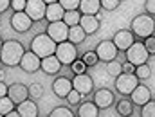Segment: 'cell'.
Wrapping results in <instances>:
<instances>
[{
	"label": "cell",
	"instance_id": "cell-1",
	"mask_svg": "<svg viewBox=\"0 0 155 117\" xmlns=\"http://www.w3.org/2000/svg\"><path fill=\"white\" fill-rule=\"evenodd\" d=\"M25 49L18 40H7L2 41V49H0V61L5 67H16L20 65V60L24 56Z\"/></svg>",
	"mask_w": 155,
	"mask_h": 117
},
{
	"label": "cell",
	"instance_id": "cell-2",
	"mask_svg": "<svg viewBox=\"0 0 155 117\" xmlns=\"http://www.w3.org/2000/svg\"><path fill=\"white\" fill-rule=\"evenodd\" d=\"M130 31L134 33V36L137 38H148L155 33V18L152 15H137L134 20H132V25H130Z\"/></svg>",
	"mask_w": 155,
	"mask_h": 117
},
{
	"label": "cell",
	"instance_id": "cell-3",
	"mask_svg": "<svg viewBox=\"0 0 155 117\" xmlns=\"http://www.w3.org/2000/svg\"><path fill=\"white\" fill-rule=\"evenodd\" d=\"M56 41L51 38L47 33H41V34H36L33 41H31V50L35 54H38L40 58H45V56H51L56 52Z\"/></svg>",
	"mask_w": 155,
	"mask_h": 117
},
{
	"label": "cell",
	"instance_id": "cell-4",
	"mask_svg": "<svg viewBox=\"0 0 155 117\" xmlns=\"http://www.w3.org/2000/svg\"><path fill=\"white\" fill-rule=\"evenodd\" d=\"M58 60L61 61V65H72L74 61L78 60V49H76V43L65 40V41H60L56 45V52Z\"/></svg>",
	"mask_w": 155,
	"mask_h": 117
},
{
	"label": "cell",
	"instance_id": "cell-5",
	"mask_svg": "<svg viewBox=\"0 0 155 117\" xmlns=\"http://www.w3.org/2000/svg\"><path fill=\"white\" fill-rule=\"evenodd\" d=\"M126 60L137 67V65L148 63V60H150V52L146 50V47H144L143 41H134V43L126 49Z\"/></svg>",
	"mask_w": 155,
	"mask_h": 117
},
{
	"label": "cell",
	"instance_id": "cell-6",
	"mask_svg": "<svg viewBox=\"0 0 155 117\" xmlns=\"http://www.w3.org/2000/svg\"><path fill=\"white\" fill-rule=\"evenodd\" d=\"M139 85V78L135 74H128V72H121L116 78V90L121 96H130L134 92V88Z\"/></svg>",
	"mask_w": 155,
	"mask_h": 117
},
{
	"label": "cell",
	"instance_id": "cell-7",
	"mask_svg": "<svg viewBox=\"0 0 155 117\" xmlns=\"http://www.w3.org/2000/svg\"><path fill=\"white\" fill-rule=\"evenodd\" d=\"M117 52H119V49L116 47V43H114L112 40H103V41H99L97 47H96V54H97V58H99L101 61H105V63L116 60Z\"/></svg>",
	"mask_w": 155,
	"mask_h": 117
},
{
	"label": "cell",
	"instance_id": "cell-8",
	"mask_svg": "<svg viewBox=\"0 0 155 117\" xmlns=\"http://www.w3.org/2000/svg\"><path fill=\"white\" fill-rule=\"evenodd\" d=\"M47 34L54 40L56 43L65 41V40H69V25H67L63 20H58V22H49Z\"/></svg>",
	"mask_w": 155,
	"mask_h": 117
},
{
	"label": "cell",
	"instance_id": "cell-9",
	"mask_svg": "<svg viewBox=\"0 0 155 117\" xmlns=\"http://www.w3.org/2000/svg\"><path fill=\"white\" fill-rule=\"evenodd\" d=\"M45 9H47V4L43 0H27L24 11L29 15V18L33 22H40L45 18Z\"/></svg>",
	"mask_w": 155,
	"mask_h": 117
},
{
	"label": "cell",
	"instance_id": "cell-10",
	"mask_svg": "<svg viewBox=\"0 0 155 117\" xmlns=\"http://www.w3.org/2000/svg\"><path fill=\"white\" fill-rule=\"evenodd\" d=\"M33 25V20L29 18V15L25 11H15L13 16H11V27L16 31V33H25L29 31Z\"/></svg>",
	"mask_w": 155,
	"mask_h": 117
},
{
	"label": "cell",
	"instance_id": "cell-11",
	"mask_svg": "<svg viewBox=\"0 0 155 117\" xmlns=\"http://www.w3.org/2000/svg\"><path fill=\"white\" fill-rule=\"evenodd\" d=\"M40 65H41V58H40L38 54H35L33 50H25L24 52V56L20 60V67H22L24 72L33 74V72L40 70Z\"/></svg>",
	"mask_w": 155,
	"mask_h": 117
},
{
	"label": "cell",
	"instance_id": "cell-12",
	"mask_svg": "<svg viewBox=\"0 0 155 117\" xmlns=\"http://www.w3.org/2000/svg\"><path fill=\"white\" fill-rule=\"evenodd\" d=\"M72 88H76L81 96H88L94 90V81H92V78L87 72H81V74H76L74 76V79H72Z\"/></svg>",
	"mask_w": 155,
	"mask_h": 117
},
{
	"label": "cell",
	"instance_id": "cell-13",
	"mask_svg": "<svg viewBox=\"0 0 155 117\" xmlns=\"http://www.w3.org/2000/svg\"><path fill=\"white\" fill-rule=\"evenodd\" d=\"M7 96L13 99L15 105H18V103H22L24 99L29 97V86L24 85V83H13V85H9V88H7Z\"/></svg>",
	"mask_w": 155,
	"mask_h": 117
},
{
	"label": "cell",
	"instance_id": "cell-14",
	"mask_svg": "<svg viewBox=\"0 0 155 117\" xmlns=\"http://www.w3.org/2000/svg\"><path fill=\"white\" fill-rule=\"evenodd\" d=\"M114 101H116V99H114V92L108 90V88H99V90H96V94H94V103L97 105L99 110L110 108Z\"/></svg>",
	"mask_w": 155,
	"mask_h": 117
},
{
	"label": "cell",
	"instance_id": "cell-15",
	"mask_svg": "<svg viewBox=\"0 0 155 117\" xmlns=\"http://www.w3.org/2000/svg\"><path fill=\"white\" fill-rule=\"evenodd\" d=\"M112 41L116 43V47L119 49V50H124V52H126V49L135 41V36H134L132 31H128V29H121V31H117L116 34H114Z\"/></svg>",
	"mask_w": 155,
	"mask_h": 117
},
{
	"label": "cell",
	"instance_id": "cell-16",
	"mask_svg": "<svg viewBox=\"0 0 155 117\" xmlns=\"http://www.w3.org/2000/svg\"><path fill=\"white\" fill-rule=\"evenodd\" d=\"M130 99H132L134 105L143 106V105H146V103L152 99V90H150L148 86H144V85H137V86L134 88V92L130 94Z\"/></svg>",
	"mask_w": 155,
	"mask_h": 117
},
{
	"label": "cell",
	"instance_id": "cell-17",
	"mask_svg": "<svg viewBox=\"0 0 155 117\" xmlns=\"http://www.w3.org/2000/svg\"><path fill=\"white\" fill-rule=\"evenodd\" d=\"M40 69H41L45 74L54 76V74H58V72L61 70V61L58 60L56 54H51V56L41 58V65H40Z\"/></svg>",
	"mask_w": 155,
	"mask_h": 117
},
{
	"label": "cell",
	"instance_id": "cell-18",
	"mask_svg": "<svg viewBox=\"0 0 155 117\" xmlns=\"http://www.w3.org/2000/svg\"><path fill=\"white\" fill-rule=\"evenodd\" d=\"M72 90V81L69 78H63V76H60V78H56L52 81V92L58 96V97H61V99H65L67 97V94Z\"/></svg>",
	"mask_w": 155,
	"mask_h": 117
},
{
	"label": "cell",
	"instance_id": "cell-19",
	"mask_svg": "<svg viewBox=\"0 0 155 117\" xmlns=\"http://www.w3.org/2000/svg\"><path fill=\"white\" fill-rule=\"evenodd\" d=\"M79 25L85 29L87 34H94L99 29V18H97V15H81Z\"/></svg>",
	"mask_w": 155,
	"mask_h": 117
},
{
	"label": "cell",
	"instance_id": "cell-20",
	"mask_svg": "<svg viewBox=\"0 0 155 117\" xmlns=\"http://www.w3.org/2000/svg\"><path fill=\"white\" fill-rule=\"evenodd\" d=\"M16 112H18V115H22V117H36L38 115V105L35 101H29V97H27L22 103H18Z\"/></svg>",
	"mask_w": 155,
	"mask_h": 117
},
{
	"label": "cell",
	"instance_id": "cell-21",
	"mask_svg": "<svg viewBox=\"0 0 155 117\" xmlns=\"http://www.w3.org/2000/svg\"><path fill=\"white\" fill-rule=\"evenodd\" d=\"M63 15H65V9L61 7L60 2H52V4H47V9H45V18L49 22H58V20H63Z\"/></svg>",
	"mask_w": 155,
	"mask_h": 117
},
{
	"label": "cell",
	"instance_id": "cell-22",
	"mask_svg": "<svg viewBox=\"0 0 155 117\" xmlns=\"http://www.w3.org/2000/svg\"><path fill=\"white\" fill-rule=\"evenodd\" d=\"M78 9L81 11V15H97L101 9V2L99 0H81Z\"/></svg>",
	"mask_w": 155,
	"mask_h": 117
},
{
	"label": "cell",
	"instance_id": "cell-23",
	"mask_svg": "<svg viewBox=\"0 0 155 117\" xmlns=\"http://www.w3.org/2000/svg\"><path fill=\"white\" fill-rule=\"evenodd\" d=\"M97 114H99V108L94 101H87V103L79 105V108H78V115L81 117H96Z\"/></svg>",
	"mask_w": 155,
	"mask_h": 117
},
{
	"label": "cell",
	"instance_id": "cell-24",
	"mask_svg": "<svg viewBox=\"0 0 155 117\" xmlns=\"http://www.w3.org/2000/svg\"><path fill=\"white\" fill-rule=\"evenodd\" d=\"M85 38H87V33H85V29L79 24L69 27V41H72V43H83Z\"/></svg>",
	"mask_w": 155,
	"mask_h": 117
},
{
	"label": "cell",
	"instance_id": "cell-25",
	"mask_svg": "<svg viewBox=\"0 0 155 117\" xmlns=\"http://www.w3.org/2000/svg\"><path fill=\"white\" fill-rule=\"evenodd\" d=\"M79 20H81V11H78V9L65 11V15H63V22H65L69 27H71V25H78Z\"/></svg>",
	"mask_w": 155,
	"mask_h": 117
},
{
	"label": "cell",
	"instance_id": "cell-26",
	"mask_svg": "<svg viewBox=\"0 0 155 117\" xmlns=\"http://www.w3.org/2000/svg\"><path fill=\"white\" fill-rule=\"evenodd\" d=\"M117 114L119 115H132L134 114V103H132V99H121L117 103Z\"/></svg>",
	"mask_w": 155,
	"mask_h": 117
},
{
	"label": "cell",
	"instance_id": "cell-27",
	"mask_svg": "<svg viewBox=\"0 0 155 117\" xmlns=\"http://www.w3.org/2000/svg\"><path fill=\"white\" fill-rule=\"evenodd\" d=\"M11 110H15V103L9 96H2L0 97V115H7Z\"/></svg>",
	"mask_w": 155,
	"mask_h": 117
},
{
	"label": "cell",
	"instance_id": "cell-28",
	"mask_svg": "<svg viewBox=\"0 0 155 117\" xmlns=\"http://www.w3.org/2000/svg\"><path fill=\"white\" fill-rule=\"evenodd\" d=\"M107 72L112 76V78H117L121 72H123V63H119L117 60H112L107 63Z\"/></svg>",
	"mask_w": 155,
	"mask_h": 117
},
{
	"label": "cell",
	"instance_id": "cell-29",
	"mask_svg": "<svg viewBox=\"0 0 155 117\" xmlns=\"http://www.w3.org/2000/svg\"><path fill=\"white\" fill-rule=\"evenodd\" d=\"M134 74L139 79H148L152 76V69H150L148 63H143V65H137V67H135V72H134Z\"/></svg>",
	"mask_w": 155,
	"mask_h": 117
},
{
	"label": "cell",
	"instance_id": "cell-30",
	"mask_svg": "<svg viewBox=\"0 0 155 117\" xmlns=\"http://www.w3.org/2000/svg\"><path fill=\"white\" fill-rule=\"evenodd\" d=\"M81 60L85 61V65H87V67H96V63L99 61V58H97L96 50H87V52L83 54V58H81Z\"/></svg>",
	"mask_w": 155,
	"mask_h": 117
},
{
	"label": "cell",
	"instance_id": "cell-31",
	"mask_svg": "<svg viewBox=\"0 0 155 117\" xmlns=\"http://www.w3.org/2000/svg\"><path fill=\"white\" fill-rule=\"evenodd\" d=\"M49 115L52 117H72V110L71 108H67V106H56L54 110H51V114Z\"/></svg>",
	"mask_w": 155,
	"mask_h": 117
},
{
	"label": "cell",
	"instance_id": "cell-32",
	"mask_svg": "<svg viewBox=\"0 0 155 117\" xmlns=\"http://www.w3.org/2000/svg\"><path fill=\"white\" fill-rule=\"evenodd\" d=\"M141 115L144 117H155V101H148L146 105H143V108H141Z\"/></svg>",
	"mask_w": 155,
	"mask_h": 117
},
{
	"label": "cell",
	"instance_id": "cell-33",
	"mask_svg": "<svg viewBox=\"0 0 155 117\" xmlns=\"http://www.w3.org/2000/svg\"><path fill=\"white\" fill-rule=\"evenodd\" d=\"M29 96L35 97V99L41 97V96H43V86H41L40 83H31V85H29Z\"/></svg>",
	"mask_w": 155,
	"mask_h": 117
},
{
	"label": "cell",
	"instance_id": "cell-34",
	"mask_svg": "<svg viewBox=\"0 0 155 117\" xmlns=\"http://www.w3.org/2000/svg\"><path fill=\"white\" fill-rule=\"evenodd\" d=\"M81 97H83V96H81V94L78 92L76 88H72V90H71V92L67 94V97H65V99L69 101V105H72V106H74V105H79Z\"/></svg>",
	"mask_w": 155,
	"mask_h": 117
},
{
	"label": "cell",
	"instance_id": "cell-35",
	"mask_svg": "<svg viewBox=\"0 0 155 117\" xmlns=\"http://www.w3.org/2000/svg\"><path fill=\"white\" fill-rule=\"evenodd\" d=\"M99 2H101V7L107 9V11H114L121 4V0H99Z\"/></svg>",
	"mask_w": 155,
	"mask_h": 117
},
{
	"label": "cell",
	"instance_id": "cell-36",
	"mask_svg": "<svg viewBox=\"0 0 155 117\" xmlns=\"http://www.w3.org/2000/svg\"><path fill=\"white\" fill-rule=\"evenodd\" d=\"M58 2L61 4V7L65 11H71V9H78L79 7V2L81 0H58Z\"/></svg>",
	"mask_w": 155,
	"mask_h": 117
},
{
	"label": "cell",
	"instance_id": "cell-37",
	"mask_svg": "<svg viewBox=\"0 0 155 117\" xmlns=\"http://www.w3.org/2000/svg\"><path fill=\"white\" fill-rule=\"evenodd\" d=\"M71 67H72V72H74V74H81V72H85V70H87V65H85V61H83V60H76Z\"/></svg>",
	"mask_w": 155,
	"mask_h": 117
},
{
	"label": "cell",
	"instance_id": "cell-38",
	"mask_svg": "<svg viewBox=\"0 0 155 117\" xmlns=\"http://www.w3.org/2000/svg\"><path fill=\"white\" fill-rule=\"evenodd\" d=\"M144 47H146V50L150 52V56L152 54H155V36L152 34V36H148V38H144Z\"/></svg>",
	"mask_w": 155,
	"mask_h": 117
},
{
	"label": "cell",
	"instance_id": "cell-39",
	"mask_svg": "<svg viewBox=\"0 0 155 117\" xmlns=\"http://www.w3.org/2000/svg\"><path fill=\"white\" fill-rule=\"evenodd\" d=\"M25 4H27V0H11L13 11H24L25 9Z\"/></svg>",
	"mask_w": 155,
	"mask_h": 117
},
{
	"label": "cell",
	"instance_id": "cell-40",
	"mask_svg": "<svg viewBox=\"0 0 155 117\" xmlns=\"http://www.w3.org/2000/svg\"><path fill=\"white\" fill-rule=\"evenodd\" d=\"M144 9L148 15H153L155 16V0H146L144 2Z\"/></svg>",
	"mask_w": 155,
	"mask_h": 117
},
{
	"label": "cell",
	"instance_id": "cell-41",
	"mask_svg": "<svg viewBox=\"0 0 155 117\" xmlns=\"http://www.w3.org/2000/svg\"><path fill=\"white\" fill-rule=\"evenodd\" d=\"M123 72H128V74H134V72H135V65H134V63H130V61H126V63L123 65Z\"/></svg>",
	"mask_w": 155,
	"mask_h": 117
},
{
	"label": "cell",
	"instance_id": "cell-42",
	"mask_svg": "<svg viewBox=\"0 0 155 117\" xmlns=\"http://www.w3.org/2000/svg\"><path fill=\"white\" fill-rule=\"evenodd\" d=\"M9 5H11V0H0V13L7 11V9H9Z\"/></svg>",
	"mask_w": 155,
	"mask_h": 117
},
{
	"label": "cell",
	"instance_id": "cell-43",
	"mask_svg": "<svg viewBox=\"0 0 155 117\" xmlns=\"http://www.w3.org/2000/svg\"><path fill=\"white\" fill-rule=\"evenodd\" d=\"M7 88H9V86L0 79V97H2V96H7Z\"/></svg>",
	"mask_w": 155,
	"mask_h": 117
},
{
	"label": "cell",
	"instance_id": "cell-44",
	"mask_svg": "<svg viewBox=\"0 0 155 117\" xmlns=\"http://www.w3.org/2000/svg\"><path fill=\"white\" fill-rule=\"evenodd\" d=\"M45 4H52V2H58V0H43Z\"/></svg>",
	"mask_w": 155,
	"mask_h": 117
},
{
	"label": "cell",
	"instance_id": "cell-45",
	"mask_svg": "<svg viewBox=\"0 0 155 117\" xmlns=\"http://www.w3.org/2000/svg\"><path fill=\"white\" fill-rule=\"evenodd\" d=\"M0 79H4V72L2 70H0Z\"/></svg>",
	"mask_w": 155,
	"mask_h": 117
},
{
	"label": "cell",
	"instance_id": "cell-46",
	"mask_svg": "<svg viewBox=\"0 0 155 117\" xmlns=\"http://www.w3.org/2000/svg\"><path fill=\"white\" fill-rule=\"evenodd\" d=\"M152 97H153V101H155V92H153V94H152Z\"/></svg>",
	"mask_w": 155,
	"mask_h": 117
},
{
	"label": "cell",
	"instance_id": "cell-47",
	"mask_svg": "<svg viewBox=\"0 0 155 117\" xmlns=\"http://www.w3.org/2000/svg\"><path fill=\"white\" fill-rule=\"evenodd\" d=\"M0 49H2V40H0Z\"/></svg>",
	"mask_w": 155,
	"mask_h": 117
}]
</instances>
